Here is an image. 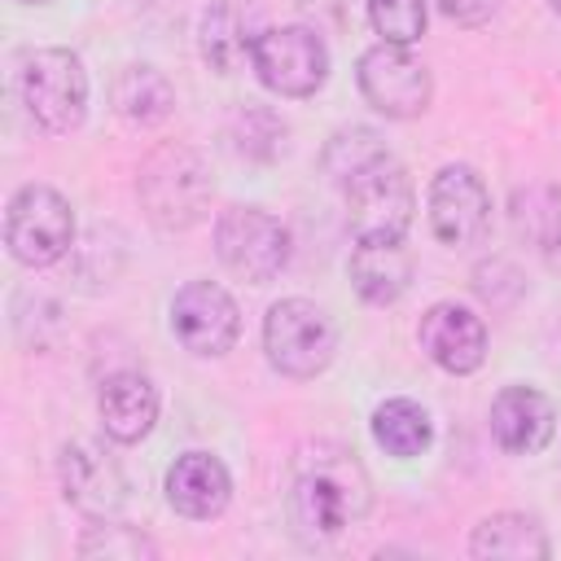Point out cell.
I'll return each instance as SVG.
<instances>
[{"instance_id":"obj_22","label":"cell","mask_w":561,"mask_h":561,"mask_svg":"<svg viewBox=\"0 0 561 561\" xmlns=\"http://www.w3.org/2000/svg\"><path fill=\"white\" fill-rule=\"evenodd\" d=\"M513 224L535 245V254H543L548 263H557V250H561V188L535 184V188L517 193Z\"/></svg>"},{"instance_id":"obj_14","label":"cell","mask_w":561,"mask_h":561,"mask_svg":"<svg viewBox=\"0 0 561 561\" xmlns=\"http://www.w3.org/2000/svg\"><path fill=\"white\" fill-rule=\"evenodd\" d=\"M232 500V473L215 451H184L167 469V504L188 522H215Z\"/></svg>"},{"instance_id":"obj_21","label":"cell","mask_w":561,"mask_h":561,"mask_svg":"<svg viewBox=\"0 0 561 561\" xmlns=\"http://www.w3.org/2000/svg\"><path fill=\"white\" fill-rule=\"evenodd\" d=\"M368 430H373V443L386 456H399V460L421 456L434 443V421H430V412L416 399H386V403H377Z\"/></svg>"},{"instance_id":"obj_8","label":"cell","mask_w":561,"mask_h":561,"mask_svg":"<svg viewBox=\"0 0 561 561\" xmlns=\"http://www.w3.org/2000/svg\"><path fill=\"white\" fill-rule=\"evenodd\" d=\"M215 254L232 276L267 285L289 263V228L263 206H224L215 215Z\"/></svg>"},{"instance_id":"obj_2","label":"cell","mask_w":561,"mask_h":561,"mask_svg":"<svg viewBox=\"0 0 561 561\" xmlns=\"http://www.w3.org/2000/svg\"><path fill=\"white\" fill-rule=\"evenodd\" d=\"M136 197L153 228L162 232H188L210 215L215 180L197 149L188 145H158L136 167Z\"/></svg>"},{"instance_id":"obj_5","label":"cell","mask_w":561,"mask_h":561,"mask_svg":"<svg viewBox=\"0 0 561 561\" xmlns=\"http://www.w3.org/2000/svg\"><path fill=\"white\" fill-rule=\"evenodd\" d=\"M263 351L280 377L311 381L337 355V329L311 298H280L263 316Z\"/></svg>"},{"instance_id":"obj_1","label":"cell","mask_w":561,"mask_h":561,"mask_svg":"<svg viewBox=\"0 0 561 561\" xmlns=\"http://www.w3.org/2000/svg\"><path fill=\"white\" fill-rule=\"evenodd\" d=\"M373 508V478L364 460L342 443H307L294 460L289 522L307 543L342 539Z\"/></svg>"},{"instance_id":"obj_11","label":"cell","mask_w":561,"mask_h":561,"mask_svg":"<svg viewBox=\"0 0 561 561\" xmlns=\"http://www.w3.org/2000/svg\"><path fill=\"white\" fill-rule=\"evenodd\" d=\"M430 228L443 245H478L491 228V193L482 175L469 162H447L434 171L430 193H425Z\"/></svg>"},{"instance_id":"obj_15","label":"cell","mask_w":561,"mask_h":561,"mask_svg":"<svg viewBox=\"0 0 561 561\" xmlns=\"http://www.w3.org/2000/svg\"><path fill=\"white\" fill-rule=\"evenodd\" d=\"M346 276L364 302L390 307L412 285V250L403 245V237H355Z\"/></svg>"},{"instance_id":"obj_19","label":"cell","mask_w":561,"mask_h":561,"mask_svg":"<svg viewBox=\"0 0 561 561\" xmlns=\"http://www.w3.org/2000/svg\"><path fill=\"white\" fill-rule=\"evenodd\" d=\"M110 101H114V114L131 127H158L171 118L175 110V88L167 83V75L158 66H123L110 83Z\"/></svg>"},{"instance_id":"obj_26","label":"cell","mask_w":561,"mask_h":561,"mask_svg":"<svg viewBox=\"0 0 561 561\" xmlns=\"http://www.w3.org/2000/svg\"><path fill=\"white\" fill-rule=\"evenodd\" d=\"M438 9L456 22V26H482L495 18L500 0H438Z\"/></svg>"},{"instance_id":"obj_20","label":"cell","mask_w":561,"mask_h":561,"mask_svg":"<svg viewBox=\"0 0 561 561\" xmlns=\"http://www.w3.org/2000/svg\"><path fill=\"white\" fill-rule=\"evenodd\" d=\"M469 557H504V561H543L552 557L548 530L530 513H491L469 535Z\"/></svg>"},{"instance_id":"obj_17","label":"cell","mask_w":561,"mask_h":561,"mask_svg":"<svg viewBox=\"0 0 561 561\" xmlns=\"http://www.w3.org/2000/svg\"><path fill=\"white\" fill-rule=\"evenodd\" d=\"M96 416H101V430L131 447L140 438H149V430L158 425V386L145 377V373H110L96 390Z\"/></svg>"},{"instance_id":"obj_4","label":"cell","mask_w":561,"mask_h":561,"mask_svg":"<svg viewBox=\"0 0 561 561\" xmlns=\"http://www.w3.org/2000/svg\"><path fill=\"white\" fill-rule=\"evenodd\" d=\"M337 193L346 202V219L355 237H403L416 210V188L390 149L359 162L337 184Z\"/></svg>"},{"instance_id":"obj_28","label":"cell","mask_w":561,"mask_h":561,"mask_svg":"<svg viewBox=\"0 0 561 561\" xmlns=\"http://www.w3.org/2000/svg\"><path fill=\"white\" fill-rule=\"evenodd\" d=\"M548 4H552V13H557V18H561V0H548Z\"/></svg>"},{"instance_id":"obj_6","label":"cell","mask_w":561,"mask_h":561,"mask_svg":"<svg viewBox=\"0 0 561 561\" xmlns=\"http://www.w3.org/2000/svg\"><path fill=\"white\" fill-rule=\"evenodd\" d=\"M250 70L267 92L302 101V96H316L329 79V44L316 26H302V22L263 26L250 53Z\"/></svg>"},{"instance_id":"obj_27","label":"cell","mask_w":561,"mask_h":561,"mask_svg":"<svg viewBox=\"0 0 561 561\" xmlns=\"http://www.w3.org/2000/svg\"><path fill=\"white\" fill-rule=\"evenodd\" d=\"M298 4L316 18H329V22H342V9H346V0H298Z\"/></svg>"},{"instance_id":"obj_10","label":"cell","mask_w":561,"mask_h":561,"mask_svg":"<svg viewBox=\"0 0 561 561\" xmlns=\"http://www.w3.org/2000/svg\"><path fill=\"white\" fill-rule=\"evenodd\" d=\"M171 333L197 359H219L241 337L237 298L215 280H188L171 298Z\"/></svg>"},{"instance_id":"obj_24","label":"cell","mask_w":561,"mask_h":561,"mask_svg":"<svg viewBox=\"0 0 561 561\" xmlns=\"http://www.w3.org/2000/svg\"><path fill=\"white\" fill-rule=\"evenodd\" d=\"M79 557H105V561H140V557H158V543L136 530V526H123L114 517L96 522L83 530L79 539Z\"/></svg>"},{"instance_id":"obj_3","label":"cell","mask_w":561,"mask_h":561,"mask_svg":"<svg viewBox=\"0 0 561 561\" xmlns=\"http://www.w3.org/2000/svg\"><path fill=\"white\" fill-rule=\"evenodd\" d=\"M18 92L48 136H70L88 118V70L70 48H31L18 66Z\"/></svg>"},{"instance_id":"obj_29","label":"cell","mask_w":561,"mask_h":561,"mask_svg":"<svg viewBox=\"0 0 561 561\" xmlns=\"http://www.w3.org/2000/svg\"><path fill=\"white\" fill-rule=\"evenodd\" d=\"M22 4H53V0H22Z\"/></svg>"},{"instance_id":"obj_13","label":"cell","mask_w":561,"mask_h":561,"mask_svg":"<svg viewBox=\"0 0 561 561\" xmlns=\"http://www.w3.org/2000/svg\"><path fill=\"white\" fill-rule=\"evenodd\" d=\"M416 342L451 377H469L486 359V324H482V316L469 311L465 302H451V298L425 307V316L416 324Z\"/></svg>"},{"instance_id":"obj_12","label":"cell","mask_w":561,"mask_h":561,"mask_svg":"<svg viewBox=\"0 0 561 561\" xmlns=\"http://www.w3.org/2000/svg\"><path fill=\"white\" fill-rule=\"evenodd\" d=\"M61 495L92 522L118 517L127 504V473L101 443H66L61 451Z\"/></svg>"},{"instance_id":"obj_18","label":"cell","mask_w":561,"mask_h":561,"mask_svg":"<svg viewBox=\"0 0 561 561\" xmlns=\"http://www.w3.org/2000/svg\"><path fill=\"white\" fill-rule=\"evenodd\" d=\"M259 35H263L259 9L245 4V0H215V4L202 13V26H197L202 57H206V66L219 70V75H232L241 61H250Z\"/></svg>"},{"instance_id":"obj_23","label":"cell","mask_w":561,"mask_h":561,"mask_svg":"<svg viewBox=\"0 0 561 561\" xmlns=\"http://www.w3.org/2000/svg\"><path fill=\"white\" fill-rule=\"evenodd\" d=\"M228 145H232V153H241L250 162H272L285 149V123L267 105H245L228 123Z\"/></svg>"},{"instance_id":"obj_25","label":"cell","mask_w":561,"mask_h":561,"mask_svg":"<svg viewBox=\"0 0 561 561\" xmlns=\"http://www.w3.org/2000/svg\"><path fill=\"white\" fill-rule=\"evenodd\" d=\"M364 9L386 44H416L425 35V0H364Z\"/></svg>"},{"instance_id":"obj_9","label":"cell","mask_w":561,"mask_h":561,"mask_svg":"<svg viewBox=\"0 0 561 561\" xmlns=\"http://www.w3.org/2000/svg\"><path fill=\"white\" fill-rule=\"evenodd\" d=\"M355 83L364 101L386 118H421L434 101V79L421 57L408 53V44H368L355 61Z\"/></svg>"},{"instance_id":"obj_16","label":"cell","mask_w":561,"mask_h":561,"mask_svg":"<svg viewBox=\"0 0 561 561\" xmlns=\"http://www.w3.org/2000/svg\"><path fill=\"white\" fill-rule=\"evenodd\" d=\"M491 434L508 456H535L557 434L552 399L535 386H504L491 399Z\"/></svg>"},{"instance_id":"obj_7","label":"cell","mask_w":561,"mask_h":561,"mask_svg":"<svg viewBox=\"0 0 561 561\" xmlns=\"http://www.w3.org/2000/svg\"><path fill=\"white\" fill-rule=\"evenodd\" d=\"M4 245L22 267H48L75 245V210L53 184H22L4 210Z\"/></svg>"}]
</instances>
